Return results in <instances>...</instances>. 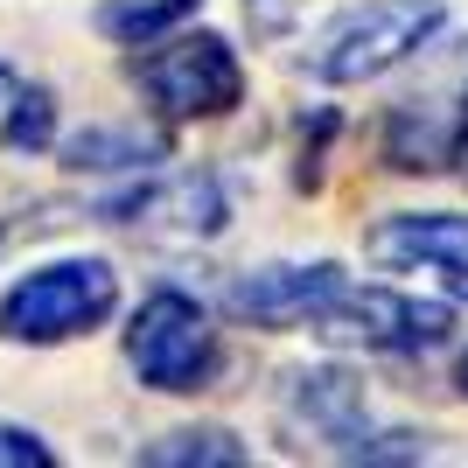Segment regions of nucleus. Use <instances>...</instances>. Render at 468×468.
I'll return each mask as SVG.
<instances>
[{
    "instance_id": "7ed1b4c3",
    "label": "nucleus",
    "mask_w": 468,
    "mask_h": 468,
    "mask_svg": "<svg viewBox=\"0 0 468 468\" xmlns=\"http://www.w3.org/2000/svg\"><path fill=\"white\" fill-rule=\"evenodd\" d=\"M448 28V0H356L314 36V84H378L399 63L427 57Z\"/></svg>"
},
{
    "instance_id": "6e6552de",
    "label": "nucleus",
    "mask_w": 468,
    "mask_h": 468,
    "mask_svg": "<svg viewBox=\"0 0 468 468\" xmlns=\"http://www.w3.org/2000/svg\"><path fill=\"white\" fill-rule=\"evenodd\" d=\"M364 259L378 273L433 280L468 308V217L462 210H391L364 231Z\"/></svg>"
},
{
    "instance_id": "2eb2a0df",
    "label": "nucleus",
    "mask_w": 468,
    "mask_h": 468,
    "mask_svg": "<svg viewBox=\"0 0 468 468\" xmlns=\"http://www.w3.org/2000/svg\"><path fill=\"white\" fill-rule=\"evenodd\" d=\"M15 84H21V70H15V63H7V57H0V98L15 91Z\"/></svg>"
},
{
    "instance_id": "20e7f679",
    "label": "nucleus",
    "mask_w": 468,
    "mask_h": 468,
    "mask_svg": "<svg viewBox=\"0 0 468 468\" xmlns=\"http://www.w3.org/2000/svg\"><path fill=\"white\" fill-rule=\"evenodd\" d=\"M126 364L147 391H210V378L224 371V343H217L210 308L189 287H154L126 322Z\"/></svg>"
},
{
    "instance_id": "f03ea898",
    "label": "nucleus",
    "mask_w": 468,
    "mask_h": 468,
    "mask_svg": "<svg viewBox=\"0 0 468 468\" xmlns=\"http://www.w3.org/2000/svg\"><path fill=\"white\" fill-rule=\"evenodd\" d=\"M119 314V266L112 259H49L28 266L21 280H7L0 293V335L21 350H57L98 335Z\"/></svg>"
},
{
    "instance_id": "4468645a",
    "label": "nucleus",
    "mask_w": 468,
    "mask_h": 468,
    "mask_svg": "<svg viewBox=\"0 0 468 468\" xmlns=\"http://www.w3.org/2000/svg\"><path fill=\"white\" fill-rule=\"evenodd\" d=\"M0 468H57V448H49L36 427L0 420Z\"/></svg>"
},
{
    "instance_id": "39448f33",
    "label": "nucleus",
    "mask_w": 468,
    "mask_h": 468,
    "mask_svg": "<svg viewBox=\"0 0 468 468\" xmlns=\"http://www.w3.org/2000/svg\"><path fill=\"white\" fill-rule=\"evenodd\" d=\"M329 350H371V356H427L441 350L454 335V301H420V293L406 287H385V280H371V287H356V280H343V293H335L329 308L308 322Z\"/></svg>"
},
{
    "instance_id": "dca6fc26",
    "label": "nucleus",
    "mask_w": 468,
    "mask_h": 468,
    "mask_svg": "<svg viewBox=\"0 0 468 468\" xmlns=\"http://www.w3.org/2000/svg\"><path fill=\"white\" fill-rule=\"evenodd\" d=\"M454 385H462V399H468V350H462V364H454Z\"/></svg>"
},
{
    "instance_id": "423d86ee",
    "label": "nucleus",
    "mask_w": 468,
    "mask_h": 468,
    "mask_svg": "<svg viewBox=\"0 0 468 468\" xmlns=\"http://www.w3.org/2000/svg\"><path fill=\"white\" fill-rule=\"evenodd\" d=\"M280 441L293 454L314 448V454H335V462H364L371 448V399H364V378L343 371V364H308L280 385Z\"/></svg>"
},
{
    "instance_id": "9b49d317",
    "label": "nucleus",
    "mask_w": 468,
    "mask_h": 468,
    "mask_svg": "<svg viewBox=\"0 0 468 468\" xmlns=\"http://www.w3.org/2000/svg\"><path fill=\"white\" fill-rule=\"evenodd\" d=\"M57 161L70 176H147L176 161V140L154 126H78L57 140Z\"/></svg>"
},
{
    "instance_id": "1a4fd4ad",
    "label": "nucleus",
    "mask_w": 468,
    "mask_h": 468,
    "mask_svg": "<svg viewBox=\"0 0 468 468\" xmlns=\"http://www.w3.org/2000/svg\"><path fill=\"white\" fill-rule=\"evenodd\" d=\"M343 266L335 259H308V266H245V273L224 280V314L238 329H308L314 314L343 293Z\"/></svg>"
},
{
    "instance_id": "9d476101",
    "label": "nucleus",
    "mask_w": 468,
    "mask_h": 468,
    "mask_svg": "<svg viewBox=\"0 0 468 468\" xmlns=\"http://www.w3.org/2000/svg\"><path fill=\"white\" fill-rule=\"evenodd\" d=\"M468 91H412L385 112V168L399 176H441L462 161Z\"/></svg>"
},
{
    "instance_id": "ddd939ff",
    "label": "nucleus",
    "mask_w": 468,
    "mask_h": 468,
    "mask_svg": "<svg viewBox=\"0 0 468 468\" xmlns=\"http://www.w3.org/2000/svg\"><path fill=\"white\" fill-rule=\"evenodd\" d=\"M57 91H49V84H28L21 78L15 91H7V119H0V147H7V154H49V147H57Z\"/></svg>"
},
{
    "instance_id": "f257e3e1",
    "label": "nucleus",
    "mask_w": 468,
    "mask_h": 468,
    "mask_svg": "<svg viewBox=\"0 0 468 468\" xmlns=\"http://www.w3.org/2000/svg\"><path fill=\"white\" fill-rule=\"evenodd\" d=\"M126 78H133V91L154 105L168 126H189V119H224L245 105V63H238V49L217 28H196V21H182V28H168V36L140 42L133 57H126Z\"/></svg>"
},
{
    "instance_id": "0eeeda50",
    "label": "nucleus",
    "mask_w": 468,
    "mask_h": 468,
    "mask_svg": "<svg viewBox=\"0 0 468 468\" xmlns=\"http://www.w3.org/2000/svg\"><path fill=\"white\" fill-rule=\"evenodd\" d=\"M98 224H133V231H147V238L203 245V238H217L231 224V196H224V182H217L210 168H182V176L147 168V176H133L119 196L98 203Z\"/></svg>"
},
{
    "instance_id": "f8f14e48",
    "label": "nucleus",
    "mask_w": 468,
    "mask_h": 468,
    "mask_svg": "<svg viewBox=\"0 0 468 468\" xmlns=\"http://www.w3.org/2000/svg\"><path fill=\"white\" fill-rule=\"evenodd\" d=\"M133 462H147V468H245L252 448L231 427H176V433H161V441H147Z\"/></svg>"
},
{
    "instance_id": "f3484780",
    "label": "nucleus",
    "mask_w": 468,
    "mask_h": 468,
    "mask_svg": "<svg viewBox=\"0 0 468 468\" xmlns=\"http://www.w3.org/2000/svg\"><path fill=\"white\" fill-rule=\"evenodd\" d=\"M454 168H462V176H468V133H462V161H454Z\"/></svg>"
}]
</instances>
